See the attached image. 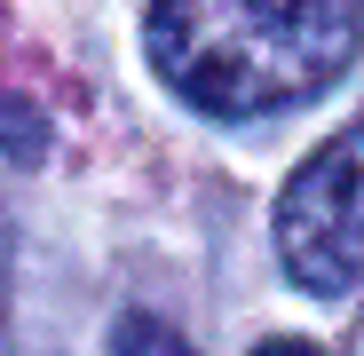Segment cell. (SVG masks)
Masks as SVG:
<instances>
[{
  "instance_id": "obj_3",
  "label": "cell",
  "mask_w": 364,
  "mask_h": 356,
  "mask_svg": "<svg viewBox=\"0 0 364 356\" xmlns=\"http://www.w3.org/2000/svg\"><path fill=\"white\" fill-rule=\"evenodd\" d=\"M111 356H198L191 340H182L166 317H151V309H127L111 325Z\"/></svg>"
},
{
  "instance_id": "obj_2",
  "label": "cell",
  "mask_w": 364,
  "mask_h": 356,
  "mask_svg": "<svg viewBox=\"0 0 364 356\" xmlns=\"http://www.w3.org/2000/svg\"><path fill=\"white\" fill-rule=\"evenodd\" d=\"M277 261L317 301H341L364 277V119L317 143L277 190Z\"/></svg>"
},
{
  "instance_id": "obj_4",
  "label": "cell",
  "mask_w": 364,
  "mask_h": 356,
  "mask_svg": "<svg viewBox=\"0 0 364 356\" xmlns=\"http://www.w3.org/2000/svg\"><path fill=\"white\" fill-rule=\"evenodd\" d=\"M48 151V119L24 95H0V158H40Z\"/></svg>"
},
{
  "instance_id": "obj_5",
  "label": "cell",
  "mask_w": 364,
  "mask_h": 356,
  "mask_svg": "<svg viewBox=\"0 0 364 356\" xmlns=\"http://www.w3.org/2000/svg\"><path fill=\"white\" fill-rule=\"evenodd\" d=\"M254 356H325V348H317V340H262Z\"/></svg>"
},
{
  "instance_id": "obj_1",
  "label": "cell",
  "mask_w": 364,
  "mask_h": 356,
  "mask_svg": "<svg viewBox=\"0 0 364 356\" xmlns=\"http://www.w3.org/2000/svg\"><path fill=\"white\" fill-rule=\"evenodd\" d=\"M151 72L206 119L325 95L364 48V0H151Z\"/></svg>"
}]
</instances>
